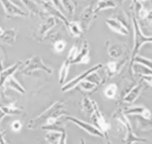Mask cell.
Returning <instances> with one entry per match:
<instances>
[{
	"mask_svg": "<svg viewBox=\"0 0 152 144\" xmlns=\"http://www.w3.org/2000/svg\"><path fill=\"white\" fill-rule=\"evenodd\" d=\"M125 114H138L146 119H151V114L149 110L144 107H134L124 111Z\"/></svg>",
	"mask_w": 152,
	"mask_h": 144,
	"instance_id": "52a82bcc",
	"label": "cell"
},
{
	"mask_svg": "<svg viewBox=\"0 0 152 144\" xmlns=\"http://www.w3.org/2000/svg\"><path fill=\"white\" fill-rule=\"evenodd\" d=\"M69 27L71 30V31L75 36L80 35L81 33V29L79 25L77 23H71L69 24Z\"/></svg>",
	"mask_w": 152,
	"mask_h": 144,
	"instance_id": "2e32d148",
	"label": "cell"
},
{
	"mask_svg": "<svg viewBox=\"0 0 152 144\" xmlns=\"http://www.w3.org/2000/svg\"><path fill=\"white\" fill-rule=\"evenodd\" d=\"M138 123L140 128L143 130L152 129V118L146 119L140 116V118H138Z\"/></svg>",
	"mask_w": 152,
	"mask_h": 144,
	"instance_id": "8fae6325",
	"label": "cell"
},
{
	"mask_svg": "<svg viewBox=\"0 0 152 144\" xmlns=\"http://www.w3.org/2000/svg\"><path fill=\"white\" fill-rule=\"evenodd\" d=\"M145 79H147L151 84H152V76H144Z\"/></svg>",
	"mask_w": 152,
	"mask_h": 144,
	"instance_id": "cb8c5ba5",
	"label": "cell"
},
{
	"mask_svg": "<svg viewBox=\"0 0 152 144\" xmlns=\"http://www.w3.org/2000/svg\"><path fill=\"white\" fill-rule=\"evenodd\" d=\"M135 60L140 63H142L143 65L147 66L148 68H150V69L152 70V61L148 60L146 58L141 57V56H137L135 57Z\"/></svg>",
	"mask_w": 152,
	"mask_h": 144,
	"instance_id": "9a60e30c",
	"label": "cell"
},
{
	"mask_svg": "<svg viewBox=\"0 0 152 144\" xmlns=\"http://www.w3.org/2000/svg\"><path fill=\"white\" fill-rule=\"evenodd\" d=\"M65 47V42L64 41H58L55 44V46H54L55 50L58 52H62L64 49Z\"/></svg>",
	"mask_w": 152,
	"mask_h": 144,
	"instance_id": "ffe728a7",
	"label": "cell"
},
{
	"mask_svg": "<svg viewBox=\"0 0 152 144\" xmlns=\"http://www.w3.org/2000/svg\"><path fill=\"white\" fill-rule=\"evenodd\" d=\"M71 62L66 60L65 63H64L62 67L61 68V71H60V76H59V82L60 83H62L63 81L65 80L66 75H67V73H68V68H69V63Z\"/></svg>",
	"mask_w": 152,
	"mask_h": 144,
	"instance_id": "4fadbf2b",
	"label": "cell"
},
{
	"mask_svg": "<svg viewBox=\"0 0 152 144\" xmlns=\"http://www.w3.org/2000/svg\"><path fill=\"white\" fill-rule=\"evenodd\" d=\"M80 144H86L85 139L83 138H81L80 140Z\"/></svg>",
	"mask_w": 152,
	"mask_h": 144,
	"instance_id": "d4e9b609",
	"label": "cell"
},
{
	"mask_svg": "<svg viewBox=\"0 0 152 144\" xmlns=\"http://www.w3.org/2000/svg\"><path fill=\"white\" fill-rule=\"evenodd\" d=\"M142 89V85H139L136 88H135L131 92H130L129 94L127 95L126 97H125L124 101L128 103H132L138 96L140 90Z\"/></svg>",
	"mask_w": 152,
	"mask_h": 144,
	"instance_id": "7c38bea8",
	"label": "cell"
},
{
	"mask_svg": "<svg viewBox=\"0 0 152 144\" xmlns=\"http://www.w3.org/2000/svg\"><path fill=\"white\" fill-rule=\"evenodd\" d=\"M116 90H117L116 85L115 84H110L107 87H106L104 91V94L107 97L109 98H112L115 96L116 93Z\"/></svg>",
	"mask_w": 152,
	"mask_h": 144,
	"instance_id": "5bb4252c",
	"label": "cell"
},
{
	"mask_svg": "<svg viewBox=\"0 0 152 144\" xmlns=\"http://www.w3.org/2000/svg\"><path fill=\"white\" fill-rule=\"evenodd\" d=\"M106 23L115 31L125 35L128 34L127 29L118 20L115 19H107Z\"/></svg>",
	"mask_w": 152,
	"mask_h": 144,
	"instance_id": "ba28073f",
	"label": "cell"
},
{
	"mask_svg": "<svg viewBox=\"0 0 152 144\" xmlns=\"http://www.w3.org/2000/svg\"><path fill=\"white\" fill-rule=\"evenodd\" d=\"M65 119L74 123V124L79 126L80 128L84 130L86 132H87V133H88L89 134L93 136H95L100 137H106V136L103 134V133L99 129H97L96 126L90 123H88L87 122H85L84 121H82L80 119H78L72 116H65Z\"/></svg>",
	"mask_w": 152,
	"mask_h": 144,
	"instance_id": "3957f363",
	"label": "cell"
},
{
	"mask_svg": "<svg viewBox=\"0 0 152 144\" xmlns=\"http://www.w3.org/2000/svg\"><path fill=\"white\" fill-rule=\"evenodd\" d=\"M0 144H8L5 138L4 137V133L0 131Z\"/></svg>",
	"mask_w": 152,
	"mask_h": 144,
	"instance_id": "603a6c76",
	"label": "cell"
},
{
	"mask_svg": "<svg viewBox=\"0 0 152 144\" xmlns=\"http://www.w3.org/2000/svg\"><path fill=\"white\" fill-rule=\"evenodd\" d=\"M78 52L77 47L75 46H73L69 52L67 60H69L70 62L73 61L74 59H75L76 58V57L77 56Z\"/></svg>",
	"mask_w": 152,
	"mask_h": 144,
	"instance_id": "e0dca14e",
	"label": "cell"
},
{
	"mask_svg": "<svg viewBox=\"0 0 152 144\" xmlns=\"http://www.w3.org/2000/svg\"><path fill=\"white\" fill-rule=\"evenodd\" d=\"M101 66H102V65L100 64L94 65L93 67H91L88 70H87V71H85L84 72L81 73L79 76H77L76 78H75L74 79H73L72 80H71V81L68 82V84H65L62 87V91H65L71 89V88L74 87L75 85H77L80 82H81L82 80H83L85 78H86L88 75L91 74L92 72L96 71L97 69H98Z\"/></svg>",
	"mask_w": 152,
	"mask_h": 144,
	"instance_id": "277c9868",
	"label": "cell"
},
{
	"mask_svg": "<svg viewBox=\"0 0 152 144\" xmlns=\"http://www.w3.org/2000/svg\"><path fill=\"white\" fill-rule=\"evenodd\" d=\"M4 2L3 4L5 8L6 11L10 15H26L23 11H21L20 8L15 7L14 4L11 3L9 1H2Z\"/></svg>",
	"mask_w": 152,
	"mask_h": 144,
	"instance_id": "9c48e42d",
	"label": "cell"
},
{
	"mask_svg": "<svg viewBox=\"0 0 152 144\" xmlns=\"http://www.w3.org/2000/svg\"><path fill=\"white\" fill-rule=\"evenodd\" d=\"M94 122L96 124V127L99 129L103 134L106 136V132L109 129V124L106 121L102 114L99 110L96 104H94Z\"/></svg>",
	"mask_w": 152,
	"mask_h": 144,
	"instance_id": "8992f818",
	"label": "cell"
},
{
	"mask_svg": "<svg viewBox=\"0 0 152 144\" xmlns=\"http://www.w3.org/2000/svg\"><path fill=\"white\" fill-rule=\"evenodd\" d=\"M116 116H118L116 118L122 123L125 127V130H126V136L122 140L124 144H134L137 142H144L146 141L145 139L139 137L134 133L128 120L124 114L119 113L117 114V115L116 114Z\"/></svg>",
	"mask_w": 152,
	"mask_h": 144,
	"instance_id": "7a4b0ae2",
	"label": "cell"
},
{
	"mask_svg": "<svg viewBox=\"0 0 152 144\" xmlns=\"http://www.w3.org/2000/svg\"><path fill=\"white\" fill-rule=\"evenodd\" d=\"M66 133L65 130L61 132V137L58 141V144H66Z\"/></svg>",
	"mask_w": 152,
	"mask_h": 144,
	"instance_id": "44dd1931",
	"label": "cell"
},
{
	"mask_svg": "<svg viewBox=\"0 0 152 144\" xmlns=\"http://www.w3.org/2000/svg\"><path fill=\"white\" fill-rule=\"evenodd\" d=\"M66 114L64 104L56 102L47 109L40 116L31 120L27 125V128L35 129L39 126H50L55 123L58 119Z\"/></svg>",
	"mask_w": 152,
	"mask_h": 144,
	"instance_id": "6da1fadb",
	"label": "cell"
},
{
	"mask_svg": "<svg viewBox=\"0 0 152 144\" xmlns=\"http://www.w3.org/2000/svg\"><path fill=\"white\" fill-rule=\"evenodd\" d=\"M115 6V4L112 1H103L102 2L99 3L98 9H97L96 10H99L102 8L103 9L108 7H113Z\"/></svg>",
	"mask_w": 152,
	"mask_h": 144,
	"instance_id": "ac0fdd59",
	"label": "cell"
},
{
	"mask_svg": "<svg viewBox=\"0 0 152 144\" xmlns=\"http://www.w3.org/2000/svg\"><path fill=\"white\" fill-rule=\"evenodd\" d=\"M61 136V132L50 131L46 135L45 139L50 144H58Z\"/></svg>",
	"mask_w": 152,
	"mask_h": 144,
	"instance_id": "30bf717a",
	"label": "cell"
},
{
	"mask_svg": "<svg viewBox=\"0 0 152 144\" xmlns=\"http://www.w3.org/2000/svg\"><path fill=\"white\" fill-rule=\"evenodd\" d=\"M107 66H108V68H109V70H110L111 72H115V71H116V63H115V62H110V63H108Z\"/></svg>",
	"mask_w": 152,
	"mask_h": 144,
	"instance_id": "7402d4cb",
	"label": "cell"
},
{
	"mask_svg": "<svg viewBox=\"0 0 152 144\" xmlns=\"http://www.w3.org/2000/svg\"><path fill=\"white\" fill-rule=\"evenodd\" d=\"M133 23L135 30V47L134 49V54H135L144 43L152 42V37H144L140 31V28L136 20L133 19Z\"/></svg>",
	"mask_w": 152,
	"mask_h": 144,
	"instance_id": "5b68a950",
	"label": "cell"
},
{
	"mask_svg": "<svg viewBox=\"0 0 152 144\" xmlns=\"http://www.w3.org/2000/svg\"><path fill=\"white\" fill-rule=\"evenodd\" d=\"M11 129L15 132L20 131L22 127V124L19 120H15L11 123Z\"/></svg>",
	"mask_w": 152,
	"mask_h": 144,
	"instance_id": "d6986e66",
	"label": "cell"
}]
</instances>
